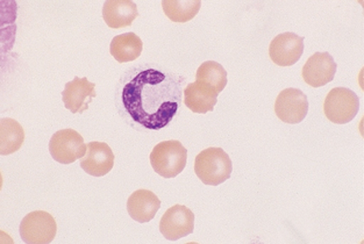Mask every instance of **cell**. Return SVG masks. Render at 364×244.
<instances>
[{
	"instance_id": "obj_9",
	"label": "cell",
	"mask_w": 364,
	"mask_h": 244,
	"mask_svg": "<svg viewBox=\"0 0 364 244\" xmlns=\"http://www.w3.org/2000/svg\"><path fill=\"white\" fill-rule=\"evenodd\" d=\"M304 39L294 33H283L272 40L269 56L278 67H291L301 60Z\"/></svg>"
},
{
	"instance_id": "obj_5",
	"label": "cell",
	"mask_w": 364,
	"mask_h": 244,
	"mask_svg": "<svg viewBox=\"0 0 364 244\" xmlns=\"http://www.w3.org/2000/svg\"><path fill=\"white\" fill-rule=\"evenodd\" d=\"M51 157L61 164H71L87 154L83 136L74 129H62L51 136L49 142Z\"/></svg>"
},
{
	"instance_id": "obj_2",
	"label": "cell",
	"mask_w": 364,
	"mask_h": 244,
	"mask_svg": "<svg viewBox=\"0 0 364 244\" xmlns=\"http://www.w3.org/2000/svg\"><path fill=\"white\" fill-rule=\"evenodd\" d=\"M232 170V161L224 149H205L196 157V174L206 185L217 187L225 183L230 179Z\"/></svg>"
},
{
	"instance_id": "obj_16",
	"label": "cell",
	"mask_w": 364,
	"mask_h": 244,
	"mask_svg": "<svg viewBox=\"0 0 364 244\" xmlns=\"http://www.w3.org/2000/svg\"><path fill=\"white\" fill-rule=\"evenodd\" d=\"M144 48L142 40L135 33H126L115 36L111 42L109 52L119 63L135 61L140 57Z\"/></svg>"
},
{
	"instance_id": "obj_10",
	"label": "cell",
	"mask_w": 364,
	"mask_h": 244,
	"mask_svg": "<svg viewBox=\"0 0 364 244\" xmlns=\"http://www.w3.org/2000/svg\"><path fill=\"white\" fill-rule=\"evenodd\" d=\"M336 68L338 65L328 52H316L304 65L301 76L307 85L316 89L325 87L334 79Z\"/></svg>"
},
{
	"instance_id": "obj_7",
	"label": "cell",
	"mask_w": 364,
	"mask_h": 244,
	"mask_svg": "<svg viewBox=\"0 0 364 244\" xmlns=\"http://www.w3.org/2000/svg\"><path fill=\"white\" fill-rule=\"evenodd\" d=\"M195 228V214L186 206L170 207L161 218L160 231L169 241H177L192 234Z\"/></svg>"
},
{
	"instance_id": "obj_3",
	"label": "cell",
	"mask_w": 364,
	"mask_h": 244,
	"mask_svg": "<svg viewBox=\"0 0 364 244\" xmlns=\"http://www.w3.org/2000/svg\"><path fill=\"white\" fill-rule=\"evenodd\" d=\"M188 150L179 141H164L155 145L151 154L154 171L164 178H175L186 169Z\"/></svg>"
},
{
	"instance_id": "obj_13",
	"label": "cell",
	"mask_w": 364,
	"mask_h": 244,
	"mask_svg": "<svg viewBox=\"0 0 364 244\" xmlns=\"http://www.w3.org/2000/svg\"><path fill=\"white\" fill-rule=\"evenodd\" d=\"M138 16V6L131 0H109L102 7V18L112 29L131 26Z\"/></svg>"
},
{
	"instance_id": "obj_8",
	"label": "cell",
	"mask_w": 364,
	"mask_h": 244,
	"mask_svg": "<svg viewBox=\"0 0 364 244\" xmlns=\"http://www.w3.org/2000/svg\"><path fill=\"white\" fill-rule=\"evenodd\" d=\"M309 101L306 94L298 89H285L278 94L275 103V113L278 119L285 123H299L306 118Z\"/></svg>"
},
{
	"instance_id": "obj_14",
	"label": "cell",
	"mask_w": 364,
	"mask_h": 244,
	"mask_svg": "<svg viewBox=\"0 0 364 244\" xmlns=\"http://www.w3.org/2000/svg\"><path fill=\"white\" fill-rule=\"evenodd\" d=\"M161 207V200L149 190H138L132 193L127 200V211L135 221L146 223L155 218Z\"/></svg>"
},
{
	"instance_id": "obj_4",
	"label": "cell",
	"mask_w": 364,
	"mask_h": 244,
	"mask_svg": "<svg viewBox=\"0 0 364 244\" xmlns=\"http://www.w3.org/2000/svg\"><path fill=\"white\" fill-rule=\"evenodd\" d=\"M360 111V98L358 94L346 87H336L329 91L323 112L327 119L336 125H345L352 121Z\"/></svg>"
},
{
	"instance_id": "obj_11",
	"label": "cell",
	"mask_w": 364,
	"mask_h": 244,
	"mask_svg": "<svg viewBox=\"0 0 364 244\" xmlns=\"http://www.w3.org/2000/svg\"><path fill=\"white\" fill-rule=\"evenodd\" d=\"M96 84L90 83L87 77H75L74 81L68 82L62 92L64 106L71 113L78 114L89 109L93 98H96Z\"/></svg>"
},
{
	"instance_id": "obj_1",
	"label": "cell",
	"mask_w": 364,
	"mask_h": 244,
	"mask_svg": "<svg viewBox=\"0 0 364 244\" xmlns=\"http://www.w3.org/2000/svg\"><path fill=\"white\" fill-rule=\"evenodd\" d=\"M122 105L133 121L159 131L169 125L182 103L181 81L155 69L140 71L122 89Z\"/></svg>"
},
{
	"instance_id": "obj_15",
	"label": "cell",
	"mask_w": 364,
	"mask_h": 244,
	"mask_svg": "<svg viewBox=\"0 0 364 244\" xmlns=\"http://www.w3.org/2000/svg\"><path fill=\"white\" fill-rule=\"evenodd\" d=\"M217 101V92L200 82L188 84L184 89V104L193 113L212 112Z\"/></svg>"
},
{
	"instance_id": "obj_19",
	"label": "cell",
	"mask_w": 364,
	"mask_h": 244,
	"mask_svg": "<svg viewBox=\"0 0 364 244\" xmlns=\"http://www.w3.org/2000/svg\"><path fill=\"white\" fill-rule=\"evenodd\" d=\"M164 14L173 23H188L193 19L201 7V1H177V0H166L162 1Z\"/></svg>"
},
{
	"instance_id": "obj_18",
	"label": "cell",
	"mask_w": 364,
	"mask_h": 244,
	"mask_svg": "<svg viewBox=\"0 0 364 244\" xmlns=\"http://www.w3.org/2000/svg\"><path fill=\"white\" fill-rule=\"evenodd\" d=\"M196 82L208 85L219 94L226 87L227 71L217 62H204L197 70Z\"/></svg>"
},
{
	"instance_id": "obj_12",
	"label": "cell",
	"mask_w": 364,
	"mask_h": 244,
	"mask_svg": "<svg viewBox=\"0 0 364 244\" xmlns=\"http://www.w3.org/2000/svg\"><path fill=\"white\" fill-rule=\"evenodd\" d=\"M114 160V154L109 145L104 142H89L87 154L80 160V167L90 176L102 177L112 170Z\"/></svg>"
},
{
	"instance_id": "obj_6",
	"label": "cell",
	"mask_w": 364,
	"mask_h": 244,
	"mask_svg": "<svg viewBox=\"0 0 364 244\" xmlns=\"http://www.w3.org/2000/svg\"><path fill=\"white\" fill-rule=\"evenodd\" d=\"M19 231L25 243H50L58 233V225L48 212L36 211L23 218Z\"/></svg>"
},
{
	"instance_id": "obj_17",
	"label": "cell",
	"mask_w": 364,
	"mask_h": 244,
	"mask_svg": "<svg viewBox=\"0 0 364 244\" xmlns=\"http://www.w3.org/2000/svg\"><path fill=\"white\" fill-rule=\"evenodd\" d=\"M25 141L23 126L14 119L0 120V154L11 155L19 150Z\"/></svg>"
}]
</instances>
